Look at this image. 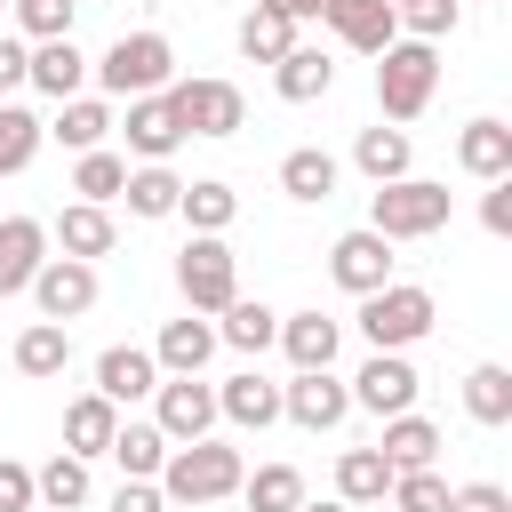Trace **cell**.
Listing matches in <instances>:
<instances>
[{
  "mask_svg": "<svg viewBox=\"0 0 512 512\" xmlns=\"http://www.w3.org/2000/svg\"><path fill=\"white\" fill-rule=\"evenodd\" d=\"M240 496H248V512H296L304 504V472L296 464H256L240 480Z\"/></svg>",
  "mask_w": 512,
  "mask_h": 512,
  "instance_id": "37",
  "label": "cell"
},
{
  "mask_svg": "<svg viewBox=\"0 0 512 512\" xmlns=\"http://www.w3.org/2000/svg\"><path fill=\"white\" fill-rule=\"evenodd\" d=\"M448 512H512V496L496 480H464V488H448Z\"/></svg>",
  "mask_w": 512,
  "mask_h": 512,
  "instance_id": "45",
  "label": "cell"
},
{
  "mask_svg": "<svg viewBox=\"0 0 512 512\" xmlns=\"http://www.w3.org/2000/svg\"><path fill=\"white\" fill-rule=\"evenodd\" d=\"M64 368H72V336H64L56 320H32V328L16 336V376L48 384V376H64Z\"/></svg>",
  "mask_w": 512,
  "mask_h": 512,
  "instance_id": "30",
  "label": "cell"
},
{
  "mask_svg": "<svg viewBox=\"0 0 512 512\" xmlns=\"http://www.w3.org/2000/svg\"><path fill=\"white\" fill-rule=\"evenodd\" d=\"M104 456L120 464V480H160L168 440H160V424H112V448H104Z\"/></svg>",
  "mask_w": 512,
  "mask_h": 512,
  "instance_id": "31",
  "label": "cell"
},
{
  "mask_svg": "<svg viewBox=\"0 0 512 512\" xmlns=\"http://www.w3.org/2000/svg\"><path fill=\"white\" fill-rule=\"evenodd\" d=\"M120 184H128V160H120V152H80L72 192H80L88 208H112V200H120Z\"/></svg>",
  "mask_w": 512,
  "mask_h": 512,
  "instance_id": "39",
  "label": "cell"
},
{
  "mask_svg": "<svg viewBox=\"0 0 512 512\" xmlns=\"http://www.w3.org/2000/svg\"><path fill=\"white\" fill-rule=\"evenodd\" d=\"M48 136L72 144V152H104V136H112V104H104V96H72V104H56Z\"/></svg>",
  "mask_w": 512,
  "mask_h": 512,
  "instance_id": "27",
  "label": "cell"
},
{
  "mask_svg": "<svg viewBox=\"0 0 512 512\" xmlns=\"http://www.w3.org/2000/svg\"><path fill=\"white\" fill-rule=\"evenodd\" d=\"M328 280H336L344 296H376V288L392 280V240H384V232H368V224H360V232H344V240L328 248Z\"/></svg>",
  "mask_w": 512,
  "mask_h": 512,
  "instance_id": "10",
  "label": "cell"
},
{
  "mask_svg": "<svg viewBox=\"0 0 512 512\" xmlns=\"http://www.w3.org/2000/svg\"><path fill=\"white\" fill-rule=\"evenodd\" d=\"M272 344H280V352L296 360V376H304V368H336V344H344V328H336L328 312H288Z\"/></svg>",
  "mask_w": 512,
  "mask_h": 512,
  "instance_id": "18",
  "label": "cell"
},
{
  "mask_svg": "<svg viewBox=\"0 0 512 512\" xmlns=\"http://www.w3.org/2000/svg\"><path fill=\"white\" fill-rule=\"evenodd\" d=\"M24 64H32V48L16 32H0V104H8V88H24Z\"/></svg>",
  "mask_w": 512,
  "mask_h": 512,
  "instance_id": "48",
  "label": "cell"
},
{
  "mask_svg": "<svg viewBox=\"0 0 512 512\" xmlns=\"http://www.w3.org/2000/svg\"><path fill=\"white\" fill-rule=\"evenodd\" d=\"M112 424H120V408H112L104 392H80V400L64 408V456H80V464L104 456V448H112Z\"/></svg>",
  "mask_w": 512,
  "mask_h": 512,
  "instance_id": "25",
  "label": "cell"
},
{
  "mask_svg": "<svg viewBox=\"0 0 512 512\" xmlns=\"http://www.w3.org/2000/svg\"><path fill=\"white\" fill-rule=\"evenodd\" d=\"M8 8H16V0H0V16H8Z\"/></svg>",
  "mask_w": 512,
  "mask_h": 512,
  "instance_id": "53",
  "label": "cell"
},
{
  "mask_svg": "<svg viewBox=\"0 0 512 512\" xmlns=\"http://www.w3.org/2000/svg\"><path fill=\"white\" fill-rule=\"evenodd\" d=\"M208 352H216V328H208L200 312H184V320H168V328H160L152 368H160V376H200V368H208Z\"/></svg>",
  "mask_w": 512,
  "mask_h": 512,
  "instance_id": "17",
  "label": "cell"
},
{
  "mask_svg": "<svg viewBox=\"0 0 512 512\" xmlns=\"http://www.w3.org/2000/svg\"><path fill=\"white\" fill-rule=\"evenodd\" d=\"M392 512H448V480L424 464V472H392Z\"/></svg>",
  "mask_w": 512,
  "mask_h": 512,
  "instance_id": "42",
  "label": "cell"
},
{
  "mask_svg": "<svg viewBox=\"0 0 512 512\" xmlns=\"http://www.w3.org/2000/svg\"><path fill=\"white\" fill-rule=\"evenodd\" d=\"M400 24H408V40H424V48H440L448 32H456V0H416V8H392Z\"/></svg>",
  "mask_w": 512,
  "mask_h": 512,
  "instance_id": "43",
  "label": "cell"
},
{
  "mask_svg": "<svg viewBox=\"0 0 512 512\" xmlns=\"http://www.w3.org/2000/svg\"><path fill=\"white\" fill-rule=\"evenodd\" d=\"M176 144H184V128H176L168 96H136V104H128V152H136L144 168H160Z\"/></svg>",
  "mask_w": 512,
  "mask_h": 512,
  "instance_id": "20",
  "label": "cell"
},
{
  "mask_svg": "<svg viewBox=\"0 0 512 512\" xmlns=\"http://www.w3.org/2000/svg\"><path fill=\"white\" fill-rule=\"evenodd\" d=\"M272 336H280V312L264 296H232L224 320H216V344H232V352H264Z\"/></svg>",
  "mask_w": 512,
  "mask_h": 512,
  "instance_id": "29",
  "label": "cell"
},
{
  "mask_svg": "<svg viewBox=\"0 0 512 512\" xmlns=\"http://www.w3.org/2000/svg\"><path fill=\"white\" fill-rule=\"evenodd\" d=\"M272 88H280V104H320L328 88H336V64H328V48H288L280 64H272Z\"/></svg>",
  "mask_w": 512,
  "mask_h": 512,
  "instance_id": "19",
  "label": "cell"
},
{
  "mask_svg": "<svg viewBox=\"0 0 512 512\" xmlns=\"http://www.w3.org/2000/svg\"><path fill=\"white\" fill-rule=\"evenodd\" d=\"M112 512H168V496H160V480H120Z\"/></svg>",
  "mask_w": 512,
  "mask_h": 512,
  "instance_id": "47",
  "label": "cell"
},
{
  "mask_svg": "<svg viewBox=\"0 0 512 512\" xmlns=\"http://www.w3.org/2000/svg\"><path fill=\"white\" fill-rule=\"evenodd\" d=\"M296 512H352V504H336V496H328V504H296Z\"/></svg>",
  "mask_w": 512,
  "mask_h": 512,
  "instance_id": "50",
  "label": "cell"
},
{
  "mask_svg": "<svg viewBox=\"0 0 512 512\" xmlns=\"http://www.w3.org/2000/svg\"><path fill=\"white\" fill-rule=\"evenodd\" d=\"M480 224H488V232H496V240H504V232H512V176H496V184H488V192H480Z\"/></svg>",
  "mask_w": 512,
  "mask_h": 512,
  "instance_id": "46",
  "label": "cell"
},
{
  "mask_svg": "<svg viewBox=\"0 0 512 512\" xmlns=\"http://www.w3.org/2000/svg\"><path fill=\"white\" fill-rule=\"evenodd\" d=\"M40 136H48V120H32L24 104H0V176H16V168H32V152H40Z\"/></svg>",
  "mask_w": 512,
  "mask_h": 512,
  "instance_id": "40",
  "label": "cell"
},
{
  "mask_svg": "<svg viewBox=\"0 0 512 512\" xmlns=\"http://www.w3.org/2000/svg\"><path fill=\"white\" fill-rule=\"evenodd\" d=\"M240 480H248V464L224 440H184L160 464V496L168 504H224V496H240Z\"/></svg>",
  "mask_w": 512,
  "mask_h": 512,
  "instance_id": "1",
  "label": "cell"
},
{
  "mask_svg": "<svg viewBox=\"0 0 512 512\" xmlns=\"http://www.w3.org/2000/svg\"><path fill=\"white\" fill-rule=\"evenodd\" d=\"M24 80H32L40 96L72 104V96H80V80H88V56H80L72 40H40V48H32V64H24Z\"/></svg>",
  "mask_w": 512,
  "mask_h": 512,
  "instance_id": "23",
  "label": "cell"
},
{
  "mask_svg": "<svg viewBox=\"0 0 512 512\" xmlns=\"http://www.w3.org/2000/svg\"><path fill=\"white\" fill-rule=\"evenodd\" d=\"M168 512H208V504H168Z\"/></svg>",
  "mask_w": 512,
  "mask_h": 512,
  "instance_id": "51",
  "label": "cell"
},
{
  "mask_svg": "<svg viewBox=\"0 0 512 512\" xmlns=\"http://www.w3.org/2000/svg\"><path fill=\"white\" fill-rule=\"evenodd\" d=\"M432 88H440V48H424V40H392V48L376 56V104H384L392 128L416 120V112L432 104Z\"/></svg>",
  "mask_w": 512,
  "mask_h": 512,
  "instance_id": "5",
  "label": "cell"
},
{
  "mask_svg": "<svg viewBox=\"0 0 512 512\" xmlns=\"http://www.w3.org/2000/svg\"><path fill=\"white\" fill-rule=\"evenodd\" d=\"M456 168L480 176V184L512 176V128H504V120H472V128L456 136Z\"/></svg>",
  "mask_w": 512,
  "mask_h": 512,
  "instance_id": "24",
  "label": "cell"
},
{
  "mask_svg": "<svg viewBox=\"0 0 512 512\" xmlns=\"http://www.w3.org/2000/svg\"><path fill=\"white\" fill-rule=\"evenodd\" d=\"M352 408H368V416H408V408H416V368H408V352H368L360 376H352Z\"/></svg>",
  "mask_w": 512,
  "mask_h": 512,
  "instance_id": "11",
  "label": "cell"
},
{
  "mask_svg": "<svg viewBox=\"0 0 512 512\" xmlns=\"http://www.w3.org/2000/svg\"><path fill=\"white\" fill-rule=\"evenodd\" d=\"M32 304H40V320H80L88 304H96V264H72V256H48L40 272H32Z\"/></svg>",
  "mask_w": 512,
  "mask_h": 512,
  "instance_id": "12",
  "label": "cell"
},
{
  "mask_svg": "<svg viewBox=\"0 0 512 512\" xmlns=\"http://www.w3.org/2000/svg\"><path fill=\"white\" fill-rule=\"evenodd\" d=\"M176 216H184L192 232H216V240H224V224L240 216V192H232L224 176H200V184H184V200H176Z\"/></svg>",
  "mask_w": 512,
  "mask_h": 512,
  "instance_id": "32",
  "label": "cell"
},
{
  "mask_svg": "<svg viewBox=\"0 0 512 512\" xmlns=\"http://www.w3.org/2000/svg\"><path fill=\"white\" fill-rule=\"evenodd\" d=\"M48 240H56L72 264H96V256H112V248H120V224H112V208H88V200H72V208H56Z\"/></svg>",
  "mask_w": 512,
  "mask_h": 512,
  "instance_id": "13",
  "label": "cell"
},
{
  "mask_svg": "<svg viewBox=\"0 0 512 512\" xmlns=\"http://www.w3.org/2000/svg\"><path fill=\"white\" fill-rule=\"evenodd\" d=\"M176 288H184L192 312H224V304L240 296V256H232L216 232H192L184 256H176Z\"/></svg>",
  "mask_w": 512,
  "mask_h": 512,
  "instance_id": "7",
  "label": "cell"
},
{
  "mask_svg": "<svg viewBox=\"0 0 512 512\" xmlns=\"http://www.w3.org/2000/svg\"><path fill=\"white\" fill-rule=\"evenodd\" d=\"M352 168L368 176V184H392V176H408V128H360L352 136Z\"/></svg>",
  "mask_w": 512,
  "mask_h": 512,
  "instance_id": "28",
  "label": "cell"
},
{
  "mask_svg": "<svg viewBox=\"0 0 512 512\" xmlns=\"http://www.w3.org/2000/svg\"><path fill=\"white\" fill-rule=\"evenodd\" d=\"M216 416H232L240 432H264V424H280V384H264L256 368L248 376H224L216 384Z\"/></svg>",
  "mask_w": 512,
  "mask_h": 512,
  "instance_id": "21",
  "label": "cell"
},
{
  "mask_svg": "<svg viewBox=\"0 0 512 512\" xmlns=\"http://www.w3.org/2000/svg\"><path fill=\"white\" fill-rule=\"evenodd\" d=\"M32 504H40V512H72V504H88V464H80V456H48V464L32 472Z\"/></svg>",
  "mask_w": 512,
  "mask_h": 512,
  "instance_id": "34",
  "label": "cell"
},
{
  "mask_svg": "<svg viewBox=\"0 0 512 512\" xmlns=\"http://www.w3.org/2000/svg\"><path fill=\"white\" fill-rule=\"evenodd\" d=\"M176 80V48H168V32H120L104 56H96V88L104 96H160Z\"/></svg>",
  "mask_w": 512,
  "mask_h": 512,
  "instance_id": "2",
  "label": "cell"
},
{
  "mask_svg": "<svg viewBox=\"0 0 512 512\" xmlns=\"http://www.w3.org/2000/svg\"><path fill=\"white\" fill-rule=\"evenodd\" d=\"M72 8H88V0H72Z\"/></svg>",
  "mask_w": 512,
  "mask_h": 512,
  "instance_id": "54",
  "label": "cell"
},
{
  "mask_svg": "<svg viewBox=\"0 0 512 512\" xmlns=\"http://www.w3.org/2000/svg\"><path fill=\"white\" fill-rule=\"evenodd\" d=\"M280 416H288L296 432H336V424L352 416V384H336L328 368H304L296 384H280Z\"/></svg>",
  "mask_w": 512,
  "mask_h": 512,
  "instance_id": "9",
  "label": "cell"
},
{
  "mask_svg": "<svg viewBox=\"0 0 512 512\" xmlns=\"http://www.w3.org/2000/svg\"><path fill=\"white\" fill-rule=\"evenodd\" d=\"M376 456H384L392 472H424V464L440 456V424H432V416H416V408H408V416H384Z\"/></svg>",
  "mask_w": 512,
  "mask_h": 512,
  "instance_id": "22",
  "label": "cell"
},
{
  "mask_svg": "<svg viewBox=\"0 0 512 512\" xmlns=\"http://www.w3.org/2000/svg\"><path fill=\"white\" fill-rule=\"evenodd\" d=\"M280 192H288V200H328V192H336V160H328L320 144H296V152L280 160Z\"/></svg>",
  "mask_w": 512,
  "mask_h": 512,
  "instance_id": "35",
  "label": "cell"
},
{
  "mask_svg": "<svg viewBox=\"0 0 512 512\" xmlns=\"http://www.w3.org/2000/svg\"><path fill=\"white\" fill-rule=\"evenodd\" d=\"M328 32L360 56H384L400 40V16H392V0H328Z\"/></svg>",
  "mask_w": 512,
  "mask_h": 512,
  "instance_id": "14",
  "label": "cell"
},
{
  "mask_svg": "<svg viewBox=\"0 0 512 512\" xmlns=\"http://www.w3.org/2000/svg\"><path fill=\"white\" fill-rule=\"evenodd\" d=\"M432 320H440V304H432V288H416V280H384L376 296H360V336H368V352H408L416 336H432Z\"/></svg>",
  "mask_w": 512,
  "mask_h": 512,
  "instance_id": "4",
  "label": "cell"
},
{
  "mask_svg": "<svg viewBox=\"0 0 512 512\" xmlns=\"http://www.w3.org/2000/svg\"><path fill=\"white\" fill-rule=\"evenodd\" d=\"M160 96H168V112H176L184 136H240L248 128V96L232 80H168Z\"/></svg>",
  "mask_w": 512,
  "mask_h": 512,
  "instance_id": "6",
  "label": "cell"
},
{
  "mask_svg": "<svg viewBox=\"0 0 512 512\" xmlns=\"http://www.w3.org/2000/svg\"><path fill=\"white\" fill-rule=\"evenodd\" d=\"M384 496H392V464L376 448H344L336 456V504L360 512V504H384Z\"/></svg>",
  "mask_w": 512,
  "mask_h": 512,
  "instance_id": "26",
  "label": "cell"
},
{
  "mask_svg": "<svg viewBox=\"0 0 512 512\" xmlns=\"http://www.w3.org/2000/svg\"><path fill=\"white\" fill-rule=\"evenodd\" d=\"M288 48H296V24L288 16H272V8H248L240 16V56L248 64H280Z\"/></svg>",
  "mask_w": 512,
  "mask_h": 512,
  "instance_id": "38",
  "label": "cell"
},
{
  "mask_svg": "<svg viewBox=\"0 0 512 512\" xmlns=\"http://www.w3.org/2000/svg\"><path fill=\"white\" fill-rule=\"evenodd\" d=\"M96 392L120 408V400H152L160 392V368H152V352L144 344H112V352H96Z\"/></svg>",
  "mask_w": 512,
  "mask_h": 512,
  "instance_id": "16",
  "label": "cell"
},
{
  "mask_svg": "<svg viewBox=\"0 0 512 512\" xmlns=\"http://www.w3.org/2000/svg\"><path fill=\"white\" fill-rule=\"evenodd\" d=\"M8 16H16V40L40 48V40H72V16H80V8H72V0H16Z\"/></svg>",
  "mask_w": 512,
  "mask_h": 512,
  "instance_id": "41",
  "label": "cell"
},
{
  "mask_svg": "<svg viewBox=\"0 0 512 512\" xmlns=\"http://www.w3.org/2000/svg\"><path fill=\"white\" fill-rule=\"evenodd\" d=\"M40 264H48V224L40 216H8L0 224V296H24Z\"/></svg>",
  "mask_w": 512,
  "mask_h": 512,
  "instance_id": "15",
  "label": "cell"
},
{
  "mask_svg": "<svg viewBox=\"0 0 512 512\" xmlns=\"http://www.w3.org/2000/svg\"><path fill=\"white\" fill-rule=\"evenodd\" d=\"M152 424H160L168 448L208 440V424H216V384H200V376H168V384L152 392Z\"/></svg>",
  "mask_w": 512,
  "mask_h": 512,
  "instance_id": "8",
  "label": "cell"
},
{
  "mask_svg": "<svg viewBox=\"0 0 512 512\" xmlns=\"http://www.w3.org/2000/svg\"><path fill=\"white\" fill-rule=\"evenodd\" d=\"M392 8H416V0H392Z\"/></svg>",
  "mask_w": 512,
  "mask_h": 512,
  "instance_id": "52",
  "label": "cell"
},
{
  "mask_svg": "<svg viewBox=\"0 0 512 512\" xmlns=\"http://www.w3.org/2000/svg\"><path fill=\"white\" fill-rule=\"evenodd\" d=\"M464 408H472V424H512V368L480 360L464 376Z\"/></svg>",
  "mask_w": 512,
  "mask_h": 512,
  "instance_id": "36",
  "label": "cell"
},
{
  "mask_svg": "<svg viewBox=\"0 0 512 512\" xmlns=\"http://www.w3.org/2000/svg\"><path fill=\"white\" fill-rule=\"evenodd\" d=\"M440 224H448V184H432V176H392L368 192V232H384V240H432Z\"/></svg>",
  "mask_w": 512,
  "mask_h": 512,
  "instance_id": "3",
  "label": "cell"
},
{
  "mask_svg": "<svg viewBox=\"0 0 512 512\" xmlns=\"http://www.w3.org/2000/svg\"><path fill=\"white\" fill-rule=\"evenodd\" d=\"M0 512H40L32 504V464H16V456H0Z\"/></svg>",
  "mask_w": 512,
  "mask_h": 512,
  "instance_id": "44",
  "label": "cell"
},
{
  "mask_svg": "<svg viewBox=\"0 0 512 512\" xmlns=\"http://www.w3.org/2000/svg\"><path fill=\"white\" fill-rule=\"evenodd\" d=\"M120 200H128V216H176V200H184V176H176L168 160H160V168H128Z\"/></svg>",
  "mask_w": 512,
  "mask_h": 512,
  "instance_id": "33",
  "label": "cell"
},
{
  "mask_svg": "<svg viewBox=\"0 0 512 512\" xmlns=\"http://www.w3.org/2000/svg\"><path fill=\"white\" fill-rule=\"evenodd\" d=\"M256 8H272V16H288V24H312V16H328V0H256Z\"/></svg>",
  "mask_w": 512,
  "mask_h": 512,
  "instance_id": "49",
  "label": "cell"
}]
</instances>
